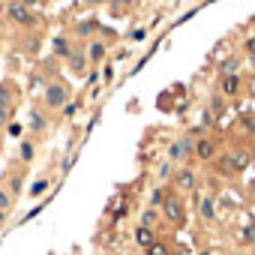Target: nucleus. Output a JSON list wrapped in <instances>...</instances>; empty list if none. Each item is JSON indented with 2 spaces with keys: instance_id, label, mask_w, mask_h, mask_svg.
<instances>
[{
  "instance_id": "obj_27",
  "label": "nucleus",
  "mask_w": 255,
  "mask_h": 255,
  "mask_svg": "<svg viewBox=\"0 0 255 255\" xmlns=\"http://www.w3.org/2000/svg\"><path fill=\"white\" fill-rule=\"evenodd\" d=\"M246 54H255V36H252V39H246Z\"/></svg>"
},
{
  "instance_id": "obj_5",
  "label": "nucleus",
  "mask_w": 255,
  "mask_h": 255,
  "mask_svg": "<svg viewBox=\"0 0 255 255\" xmlns=\"http://www.w3.org/2000/svg\"><path fill=\"white\" fill-rule=\"evenodd\" d=\"M6 12H9V18H12L15 24H21V27H33V21H36V18H33V12H30L24 3H18V0H12Z\"/></svg>"
},
{
  "instance_id": "obj_1",
  "label": "nucleus",
  "mask_w": 255,
  "mask_h": 255,
  "mask_svg": "<svg viewBox=\"0 0 255 255\" xmlns=\"http://www.w3.org/2000/svg\"><path fill=\"white\" fill-rule=\"evenodd\" d=\"M69 99H72V93H69V87L63 81H48L45 90H42V105L48 111H63L69 105Z\"/></svg>"
},
{
  "instance_id": "obj_24",
  "label": "nucleus",
  "mask_w": 255,
  "mask_h": 255,
  "mask_svg": "<svg viewBox=\"0 0 255 255\" xmlns=\"http://www.w3.org/2000/svg\"><path fill=\"white\" fill-rule=\"evenodd\" d=\"M174 171H177V168H171V162H165V165L159 168V180H174Z\"/></svg>"
},
{
  "instance_id": "obj_26",
  "label": "nucleus",
  "mask_w": 255,
  "mask_h": 255,
  "mask_svg": "<svg viewBox=\"0 0 255 255\" xmlns=\"http://www.w3.org/2000/svg\"><path fill=\"white\" fill-rule=\"evenodd\" d=\"M210 108H213V111L219 114V111H222V99H219V96H213V102H210Z\"/></svg>"
},
{
  "instance_id": "obj_16",
  "label": "nucleus",
  "mask_w": 255,
  "mask_h": 255,
  "mask_svg": "<svg viewBox=\"0 0 255 255\" xmlns=\"http://www.w3.org/2000/svg\"><path fill=\"white\" fill-rule=\"evenodd\" d=\"M54 54H57V57H69V54H72V48H69V39H66V36H57V39H54Z\"/></svg>"
},
{
  "instance_id": "obj_31",
  "label": "nucleus",
  "mask_w": 255,
  "mask_h": 255,
  "mask_svg": "<svg viewBox=\"0 0 255 255\" xmlns=\"http://www.w3.org/2000/svg\"><path fill=\"white\" fill-rule=\"evenodd\" d=\"M90 3H93V6H96V3H105V0H90Z\"/></svg>"
},
{
  "instance_id": "obj_12",
  "label": "nucleus",
  "mask_w": 255,
  "mask_h": 255,
  "mask_svg": "<svg viewBox=\"0 0 255 255\" xmlns=\"http://www.w3.org/2000/svg\"><path fill=\"white\" fill-rule=\"evenodd\" d=\"M228 156H231V162H234V168H237V174H240L243 168H249V162H252V156H249V150H243V147H237V150H231Z\"/></svg>"
},
{
  "instance_id": "obj_8",
  "label": "nucleus",
  "mask_w": 255,
  "mask_h": 255,
  "mask_svg": "<svg viewBox=\"0 0 255 255\" xmlns=\"http://www.w3.org/2000/svg\"><path fill=\"white\" fill-rule=\"evenodd\" d=\"M96 30H99V21H93V18H87V21H78V24H75V36H78V39H87V42L96 36Z\"/></svg>"
},
{
  "instance_id": "obj_29",
  "label": "nucleus",
  "mask_w": 255,
  "mask_h": 255,
  "mask_svg": "<svg viewBox=\"0 0 255 255\" xmlns=\"http://www.w3.org/2000/svg\"><path fill=\"white\" fill-rule=\"evenodd\" d=\"M252 237H255V228H246V231H243V240H246V243H249V240H252Z\"/></svg>"
},
{
  "instance_id": "obj_14",
  "label": "nucleus",
  "mask_w": 255,
  "mask_h": 255,
  "mask_svg": "<svg viewBox=\"0 0 255 255\" xmlns=\"http://www.w3.org/2000/svg\"><path fill=\"white\" fill-rule=\"evenodd\" d=\"M237 90H240V75H225L222 78V93L225 96H234Z\"/></svg>"
},
{
  "instance_id": "obj_17",
  "label": "nucleus",
  "mask_w": 255,
  "mask_h": 255,
  "mask_svg": "<svg viewBox=\"0 0 255 255\" xmlns=\"http://www.w3.org/2000/svg\"><path fill=\"white\" fill-rule=\"evenodd\" d=\"M156 219H159V210H156V207H147V210L141 213V225H144V228H153Z\"/></svg>"
},
{
  "instance_id": "obj_21",
  "label": "nucleus",
  "mask_w": 255,
  "mask_h": 255,
  "mask_svg": "<svg viewBox=\"0 0 255 255\" xmlns=\"http://www.w3.org/2000/svg\"><path fill=\"white\" fill-rule=\"evenodd\" d=\"M0 210H3V213L12 210V195H9V189H3V186H0Z\"/></svg>"
},
{
  "instance_id": "obj_23",
  "label": "nucleus",
  "mask_w": 255,
  "mask_h": 255,
  "mask_svg": "<svg viewBox=\"0 0 255 255\" xmlns=\"http://www.w3.org/2000/svg\"><path fill=\"white\" fill-rule=\"evenodd\" d=\"M12 120V105H0V126H6Z\"/></svg>"
},
{
  "instance_id": "obj_25",
  "label": "nucleus",
  "mask_w": 255,
  "mask_h": 255,
  "mask_svg": "<svg viewBox=\"0 0 255 255\" xmlns=\"http://www.w3.org/2000/svg\"><path fill=\"white\" fill-rule=\"evenodd\" d=\"M234 69H237V60H234V57H231V60H225V63H222V78H225V75H237Z\"/></svg>"
},
{
  "instance_id": "obj_19",
  "label": "nucleus",
  "mask_w": 255,
  "mask_h": 255,
  "mask_svg": "<svg viewBox=\"0 0 255 255\" xmlns=\"http://www.w3.org/2000/svg\"><path fill=\"white\" fill-rule=\"evenodd\" d=\"M45 189H48V177H39V180H36V183L30 186V192H27V195H30V198H39V195H42Z\"/></svg>"
},
{
  "instance_id": "obj_20",
  "label": "nucleus",
  "mask_w": 255,
  "mask_h": 255,
  "mask_svg": "<svg viewBox=\"0 0 255 255\" xmlns=\"http://www.w3.org/2000/svg\"><path fill=\"white\" fill-rule=\"evenodd\" d=\"M144 255H168V243L156 240V243H150V246L144 249Z\"/></svg>"
},
{
  "instance_id": "obj_2",
  "label": "nucleus",
  "mask_w": 255,
  "mask_h": 255,
  "mask_svg": "<svg viewBox=\"0 0 255 255\" xmlns=\"http://www.w3.org/2000/svg\"><path fill=\"white\" fill-rule=\"evenodd\" d=\"M162 210V216H165V222H171V225H183V219H186V210H183V201H180V195L177 192H168L165 195V201L159 204Z\"/></svg>"
},
{
  "instance_id": "obj_7",
  "label": "nucleus",
  "mask_w": 255,
  "mask_h": 255,
  "mask_svg": "<svg viewBox=\"0 0 255 255\" xmlns=\"http://www.w3.org/2000/svg\"><path fill=\"white\" fill-rule=\"evenodd\" d=\"M174 186H177L180 192H192V189L198 186V174H195L192 168H177V171H174Z\"/></svg>"
},
{
  "instance_id": "obj_4",
  "label": "nucleus",
  "mask_w": 255,
  "mask_h": 255,
  "mask_svg": "<svg viewBox=\"0 0 255 255\" xmlns=\"http://www.w3.org/2000/svg\"><path fill=\"white\" fill-rule=\"evenodd\" d=\"M66 63H69V72H72L75 78H84V75H87V66H90V60H87L84 48H72V54L66 57Z\"/></svg>"
},
{
  "instance_id": "obj_22",
  "label": "nucleus",
  "mask_w": 255,
  "mask_h": 255,
  "mask_svg": "<svg viewBox=\"0 0 255 255\" xmlns=\"http://www.w3.org/2000/svg\"><path fill=\"white\" fill-rule=\"evenodd\" d=\"M129 6H132V0H111V12L114 15H123Z\"/></svg>"
},
{
  "instance_id": "obj_11",
  "label": "nucleus",
  "mask_w": 255,
  "mask_h": 255,
  "mask_svg": "<svg viewBox=\"0 0 255 255\" xmlns=\"http://www.w3.org/2000/svg\"><path fill=\"white\" fill-rule=\"evenodd\" d=\"M132 237H135V243H138L141 249H147L150 243H156V231H153V228H144V225H138Z\"/></svg>"
},
{
  "instance_id": "obj_9",
  "label": "nucleus",
  "mask_w": 255,
  "mask_h": 255,
  "mask_svg": "<svg viewBox=\"0 0 255 255\" xmlns=\"http://www.w3.org/2000/svg\"><path fill=\"white\" fill-rule=\"evenodd\" d=\"M195 156L204 159V162L213 159V156H216V141H210V138H198V141H195Z\"/></svg>"
},
{
  "instance_id": "obj_3",
  "label": "nucleus",
  "mask_w": 255,
  "mask_h": 255,
  "mask_svg": "<svg viewBox=\"0 0 255 255\" xmlns=\"http://www.w3.org/2000/svg\"><path fill=\"white\" fill-rule=\"evenodd\" d=\"M195 153V141L192 138H177V141H171V147H168V162H183V159H189Z\"/></svg>"
},
{
  "instance_id": "obj_30",
  "label": "nucleus",
  "mask_w": 255,
  "mask_h": 255,
  "mask_svg": "<svg viewBox=\"0 0 255 255\" xmlns=\"http://www.w3.org/2000/svg\"><path fill=\"white\" fill-rule=\"evenodd\" d=\"M3 222H6V213H3V210H0V228H3Z\"/></svg>"
},
{
  "instance_id": "obj_13",
  "label": "nucleus",
  "mask_w": 255,
  "mask_h": 255,
  "mask_svg": "<svg viewBox=\"0 0 255 255\" xmlns=\"http://www.w3.org/2000/svg\"><path fill=\"white\" fill-rule=\"evenodd\" d=\"M216 171H219V174H225V177L237 174V168H234V162H231V156H228V153H222V156L216 159Z\"/></svg>"
},
{
  "instance_id": "obj_18",
  "label": "nucleus",
  "mask_w": 255,
  "mask_h": 255,
  "mask_svg": "<svg viewBox=\"0 0 255 255\" xmlns=\"http://www.w3.org/2000/svg\"><path fill=\"white\" fill-rule=\"evenodd\" d=\"M30 129H33V132H45V117H42V111H39V108L30 114Z\"/></svg>"
},
{
  "instance_id": "obj_6",
  "label": "nucleus",
  "mask_w": 255,
  "mask_h": 255,
  "mask_svg": "<svg viewBox=\"0 0 255 255\" xmlns=\"http://www.w3.org/2000/svg\"><path fill=\"white\" fill-rule=\"evenodd\" d=\"M84 54H87V60H90L93 66H99V63L108 57V42H105V39H90V42L84 45Z\"/></svg>"
},
{
  "instance_id": "obj_28",
  "label": "nucleus",
  "mask_w": 255,
  "mask_h": 255,
  "mask_svg": "<svg viewBox=\"0 0 255 255\" xmlns=\"http://www.w3.org/2000/svg\"><path fill=\"white\" fill-rule=\"evenodd\" d=\"M243 129H249V132L255 129V123H252V117H243Z\"/></svg>"
},
{
  "instance_id": "obj_15",
  "label": "nucleus",
  "mask_w": 255,
  "mask_h": 255,
  "mask_svg": "<svg viewBox=\"0 0 255 255\" xmlns=\"http://www.w3.org/2000/svg\"><path fill=\"white\" fill-rule=\"evenodd\" d=\"M18 156H21V162H33V156H36V144L24 138L21 147H18Z\"/></svg>"
},
{
  "instance_id": "obj_10",
  "label": "nucleus",
  "mask_w": 255,
  "mask_h": 255,
  "mask_svg": "<svg viewBox=\"0 0 255 255\" xmlns=\"http://www.w3.org/2000/svg\"><path fill=\"white\" fill-rule=\"evenodd\" d=\"M198 213H201L204 222H213V219H216V201H213L210 195H201V201H198Z\"/></svg>"
}]
</instances>
